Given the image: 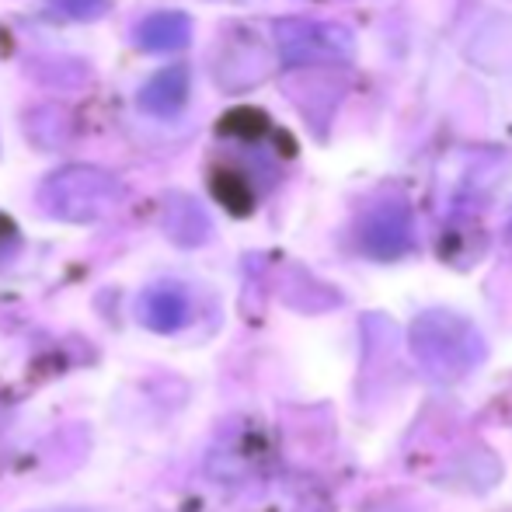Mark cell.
Wrapping results in <instances>:
<instances>
[{"label":"cell","instance_id":"obj_1","mask_svg":"<svg viewBox=\"0 0 512 512\" xmlns=\"http://www.w3.org/2000/svg\"><path fill=\"white\" fill-rule=\"evenodd\" d=\"M42 209L56 220L88 223L112 213L122 199V185L98 168H63L42 185Z\"/></svg>","mask_w":512,"mask_h":512},{"label":"cell","instance_id":"obj_2","mask_svg":"<svg viewBox=\"0 0 512 512\" xmlns=\"http://www.w3.org/2000/svg\"><path fill=\"white\" fill-rule=\"evenodd\" d=\"M279 49L290 63H310L349 56L352 42L342 28L314 25V21H283L279 25Z\"/></svg>","mask_w":512,"mask_h":512},{"label":"cell","instance_id":"obj_3","mask_svg":"<svg viewBox=\"0 0 512 512\" xmlns=\"http://www.w3.org/2000/svg\"><path fill=\"white\" fill-rule=\"evenodd\" d=\"M189 317V297L185 290L171 283H161V286H150L147 293L140 297V321L147 324L150 331H178Z\"/></svg>","mask_w":512,"mask_h":512},{"label":"cell","instance_id":"obj_4","mask_svg":"<svg viewBox=\"0 0 512 512\" xmlns=\"http://www.w3.org/2000/svg\"><path fill=\"white\" fill-rule=\"evenodd\" d=\"M192 39V21L178 11L150 14L140 28H136V46L147 53H178Z\"/></svg>","mask_w":512,"mask_h":512},{"label":"cell","instance_id":"obj_5","mask_svg":"<svg viewBox=\"0 0 512 512\" xmlns=\"http://www.w3.org/2000/svg\"><path fill=\"white\" fill-rule=\"evenodd\" d=\"M189 102V74L182 67L161 70L157 77H150L147 88L140 91V105L143 112L161 115V119H171L178 115Z\"/></svg>","mask_w":512,"mask_h":512},{"label":"cell","instance_id":"obj_6","mask_svg":"<svg viewBox=\"0 0 512 512\" xmlns=\"http://www.w3.org/2000/svg\"><path fill=\"white\" fill-rule=\"evenodd\" d=\"M213 192L220 196L223 206H230L234 213H248L251 203H255V192H251V182L241 175L237 168H216L213 171Z\"/></svg>","mask_w":512,"mask_h":512},{"label":"cell","instance_id":"obj_7","mask_svg":"<svg viewBox=\"0 0 512 512\" xmlns=\"http://www.w3.org/2000/svg\"><path fill=\"white\" fill-rule=\"evenodd\" d=\"M49 4H56L70 18H98L108 7V0H49Z\"/></svg>","mask_w":512,"mask_h":512},{"label":"cell","instance_id":"obj_8","mask_svg":"<svg viewBox=\"0 0 512 512\" xmlns=\"http://www.w3.org/2000/svg\"><path fill=\"white\" fill-rule=\"evenodd\" d=\"M63 512H77V509H63Z\"/></svg>","mask_w":512,"mask_h":512}]
</instances>
